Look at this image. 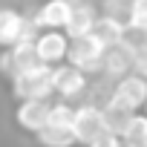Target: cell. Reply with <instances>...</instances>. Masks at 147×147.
Instances as JSON below:
<instances>
[{
  "label": "cell",
  "mask_w": 147,
  "mask_h": 147,
  "mask_svg": "<svg viewBox=\"0 0 147 147\" xmlns=\"http://www.w3.org/2000/svg\"><path fill=\"white\" fill-rule=\"evenodd\" d=\"M141 110H144V115H147V101H144V107H141Z\"/></svg>",
  "instance_id": "ffe728a7"
},
{
  "label": "cell",
  "mask_w": 147,
  "mask_h": 147,
  "mask_svg": "<svg viewBox=\"0 0 147 147\" xmlns=\"http://www.w3.org/2000/svg\"><path fill=\"white\" fill-rule=\"evenodd\" d=\"M35 55L38 61L43 63H61L66 58V46H69V38L63 35V29H40L38 38H35Z\"/></svg>",
  "instance_id": "52a82bcc"
},
{
  "label": "cell",
  "mask_w": 147,
  "mask_h": 147,
  "mask_svg": "<svg viewBox=\"0 0 147 147\" xmlns=\"http://www.w3.org/2000/svg\"><path fill=\"white\" fill-rule=\"evenodd\" d=\"M72 3H75V0H46V3L35 12L32 23L38 29H63L66 20H69Z\"/></svg>",
  "instance_id": "9c48e42d"
},
{
  "label": "cell",
  "mask_w": 147,
  "mask_h": 147,
  "mask_svg": "<svg viewBox=\"0 0 147 147\" xmlns=\"http://www.w3.org/2000/svg\"><path fill=\"white\" fill-rule=\"evenodd\" d=\"M92 35L104 46H113V43H118V40L127 38V23L118 20V18H113V15H98L95 18V26H92Z\"/></svg>",
  "instance_id": "7c38bea8"
},
{
  "label": "cell",
  "mask_w": 147,
  "mask_h": 147,
  "mask_svg": "<svg viewBox=\"0 0 147 147\" xmlns=\"http://www.w3.org/2000/svg\"><path fill=\"white\" fill-rule=\"evenodd\" d=\"M52 90L61 101H75L87 92V75L75 66H52Z\"/></svg>",
  "instance_id": "5b68a950"
},
{
  "label": "cell",
  "mask_w": 147,
  "mask_h": 147,
  "mask_svg": "<svg viewBox=\"0 0 147 147\" xmlns=\"http://www.w3.org/2000/svg\"><path fill=\"white\" fill-rule=\"evenodd\" d=\"M87 147H124V144H121V138H118L115 133H110V130H101V133H98V136H95V138H92Z\"/></svg>",
  "instance_id": "d6986e66"
},
{
  "label": "cell",
  "mask_w": 147,
  "mask_h": 147,
  "mask_svg": "<svg viewBox=\"0 0 147 147\" xmlns=\"http://www.w3.org/2000/svg\"><path fill=\"white\" fill-rule=\"evenodd\" d=\"M133 46H136V43H130V40L124 38V40H118V43H113V46L104 49L101 72H104L107 78L118 81V78L127 75V72H133Z\"/></svg>",
  "instance_id": "8992f818"
},
{
  "label": "cell",
  "mask_w": 147,
  "mask_h": 147,
  "mask_svg": "<svg viewBox=\"0 0 147 147\" xmlns=\"http://www.w3.org/2000/svg\"><path fill=\"white\" fill-rule=\"evenodd\" d=\"M49 107H52V98H20V104H18V110H15L18 127L35 136V133L46 124Z\"/></svg>",
  "instance_id": "ba28073f"
},
{
  "label": "cell",
  "mask_w": 147,
  "mask_h": 147,
  "mask_svg": "<svg viewBox=\"0 0 147 147\" xmlns=\"http://www.w3.org/2000/svg\"><path fill=\"white\" fill-rule=\"evenodd\" d=\"M12 95L20 101V98H52L55 90H52V63H43L38 61L35 66L12 75Z\"/></svg>",
  "instance_id": "6da1fadb"
},
{
  "label": "cell",
  "mask_w": 147,
  "mask_h": 147,
  "mask_svg": "<svg viewBox=\"0 0 147 147\" xmlns=\"http://www.w3.org/2000/svg\"><path fill=\"white\" fill-rule=\"evenodd\" d=\"M104 43L90 32V35H81V38H72L69 46H66V63L81 69L84 75H92V72H101V58H104Z\"/></svg>",
  "instance_id": "7a4b0ae2"
},
{
  "label": "cell",
  "mask_w": 147,
  "mask_h": 147,
  "mask_svg": "<svg viewBox=\"0 0 147 147\" xmlns=\"http://www.w3.org/2000/svg\"><path fill=\"white\" fill-rule=\"evenodd\" d=\"M127 12H130V0H107L104 3V15H113L118 20H127Z\"/></svg>",
  "instance_id": "ac0fdd59"
},
{
  "label": "cell",
  "mask_w": 147,
  "mask_h": 147,
  "mask_svg": "<svg viewBox=\"0 0 147 147\" xmlns=\"http://www.w3.org/2000/svg\"><path fill=\"white\" fill-rule=\"evenodd\" d=\"M23 26H26V18L18 9H12V6L0 9V49L15 46L18 38H20V32H23Z\"/></svg>",
  "instance_id": "8fae6325"
},
{
  "label": "cell",
  "mask_w": 147,
  "mask_h": 147,
  "mask_svg": "<svg viewBox=\"0 0 147 147\" xmlns=\"http://www.w3.org/2000/svg\"><path fill=\"white\" fill-rule=\"evenodd\" d=\"M72 113H75V107H72L69 101H52V107H49V115H46V124H52V127H69L72 124Z\"/></svg>",
  "instance_id": "2e32d148"
},
{
  "label": "cell",
  "mask_w": 147,
  "mask_h": 147,
  "mask_svg": "<svg viewBox=\"0 0 147 147\" xmlns=\"http://www.w3.org/2000/svg\"><path fill=\"white\" fill-rule=\"evenodd\" d=\"M95 18H98V12H95L92 3H87V0H75V3H72V12H69V20L63 26V35L69 40L72 38H81V35H90L92 26H95Z\"/></svg>",
  "instance_id": "30bf717a"
},
{
  "label": "cell",
  "mask_w": 147,
  "mask_h": 147,
  "mask_svg": "<svg viewBox=\"0 0 147 147\" xmlns=\"http://www.w3.org/2000/svg\"><path fill=\"white\" fill-rule=\"evenodd\" d=\"M35 138H38L40 147H75L72 127H52V124H43V127L35 133Z\"/></svg>",
  "instance_id": "5bb4252c"
},
{
  "label": "cell",
  "mask_w": 147,
  "mask_h": 147,
  "mask_svg": "<svg viewBox=\"0 0 147 147\" xmlns=\"http://www.w3.org/2000/svg\"><path fill=\"white\" fill-rule=\"evenodd\" d=\"M133 72L141 78H147V38L133 46Z\"/></svg>",
  "instance_id": "e0dca14e"
},
{
  "label": "cell",
  "mask_w": 147,
  "mask_h": 147,
  "mask_svg": "<svg viewBox=\"0 0 147 147\" xmlns=\"http://www.w3.org/2000/svg\"><path fill=\"white\" fill-rule=\"evenodd\" d=\"M72 136H75V144H90L101 130H104V118H101V107L98 104H81L72 113Z\"/></svg>",
  "instance_id": "277c9868"
},
{
  "label": "cell",
  "mask_w": 147,
  "mask_h": 147,
  "mask_svg": "<svg viewBox=\"0 0 147 147\" xmlns=\"http://www.w3.org/2000/svg\"><path fill=\"white\" fill-rule=\"evenodd\" d=\"M127 32H138L147 38V0H130V12H127Z\"/></svg>",
  "instance_id": "9a60e30c"
},
{
  "label": "cell",
  "mask_w": 147,
  "mask_h": 147,
  "mask_svg": "<svg viewBox=\"0 0 147 147\" xmlns=\"http://www.w3.org/2000/svg\"><path fill=\"white\" fill-rule=\"evenodd\" d=\"M124 147H147V115L144 113H133L124 124V130L118 133Z\"/></svg>",
  "instance_id": "4fadbf2b"
},
{
  "label": "cell",
  "mask_w": 147,
  "mask_h": 147,
  "mask_svg": "<svg viewBox=\"0 0 147 147\" xmlns=\"http://www.w3.org/2000/svg\"><path fill=\"white\" fill-rule=\"evenodd\" d=\"M144 101H147V78L136 75V72H127L124 78H118L107 95V104L124 113H138Z\"/></svg>",
  "instance_id": "3957f363"
}]
</instances>
